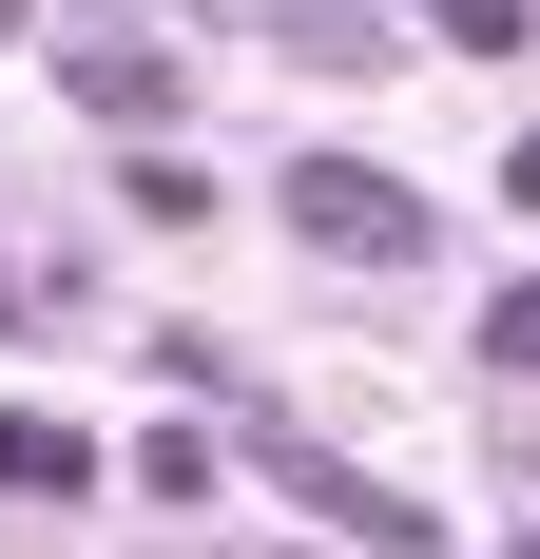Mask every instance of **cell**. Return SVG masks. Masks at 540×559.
I'll return each instance as SVG.
<instances>
[{
	"mask_svg": "<svg viewBox=\"0 0 540 559\" xmlns=\"http://www.w3.org/2000/svg\"><path fill=\"white\" fill-rule=\"evenodd\" d=\"M78 97L97 116H174V58L155 39H78Z\"/></svg>",
	"mask_w": 540,
	"mask_h": 559,
	"instance_id": "277c9868",
	"label": "cell"
},
{
	"mask_svg": "<svg viewBox=\"0 0 540 559\" xmlns=\"http://www.w3.org/2000/svg\"><path fill=\"white\" fill-rule=\"evenodd\" d=\"M270 39H309V58H367L386 20H367V0H270Z\"/></svg>",
	"mask_w": 540,
	"mask_h": 559,
	"instance_id": "5b68a950",
	"label": "cell"
},
{
	"mask_svg": "<svg viewBox=\"0 0 540 559\" xmlns=\"http://www.w3.org/2000/svg\"><path fill=\"white\" fill-rule=\"evenodd\" d=\"M270 213H290V251H328V271H425L444 251V213L406 193V174H367V155H290Z\"/></svg>",
	"mask_w": 540,
	"mask_h": 559,
	"instance_id": "6da1fadb",
	"label": "cell"
},
{
	"mask_svg": "<svg viewBox=\"0 0 540 559\" xmlns=\"http://www.w3.org/2000/svg\"><path fill=\"white\" fill-rule=\"evenodd\" d=\"M0 39H20V0H0Z\"/></svg>",
	"mask_w": 540,
	"mask_h": 559,
	"instance_id": "ba28073f",
	"label": "cell"
},
{
	"mask_svg": "<svg viewBox=\"0 0 540 559\" xmlns=\"http://www.w3.org/2000/svg\"><path fill=\"white\" fill-rule=\"evenodd\" d=\"M0 329H20V271H0Z\"/></svg>",
	"mask_w": 540,
	"mask_h": 559,
	"instance_id": "52a82bcc",
	"label": "cell"
},
{
	"mask_svg": "<svg viewBox=\"0 0 540 559\" xmlns=\"http://www.w3.org/2000/svg\"><path fill=\"white\" fill-rule=\"evenodd\" d=\"M0 483H20V502H78V483H97V444H78L58 405H0Z\"/></svg>",
	"mask_w": 540,
	"mask_h": 559,
	"instance_id": "3957f363",
	"label": "cell"
},
{
	"mask_svg": "<svg viewBox=\"0 0 540 559\" xmlns=\"http://www.w3.org/2000/svg\"><path fill=\"white\" fill-rule=\"evenodd\" d=\"M251 483H290V502L348 521V540H425V502H406V483H367V463H328L309 425H251Z\"/></svg>",
	"mask_w": 540,
	"mask_h": 559,
	"instance_id": "7a4b0ae2",
	"label": "cell"
},
{
	"mask_svg": "<svg viewBox=\"0 0 540 559\" xmlns=\"http://www.w3.org/2000/svg\"><path fill=\"white\" fill-rule=\"evenodd\" d=\"M406 20H444L463 58H521V0H406Z\"/></svg>",
	"mask_w": 540,
	"mask_h": 559,
	"instance_id": "8992f818",
	"label": "cell"
}]
</instances>
